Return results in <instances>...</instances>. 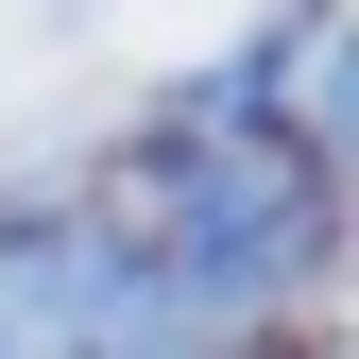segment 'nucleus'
Returning a JSON list of instances; mask_svg holds the SVG:
<instances>
[{
    "mask_svg": "<svg viewBox=\"0 0 359 359\" xmlns=\"http://www.w3.org/2000/svg\"><path fill=\"white\" fill-rule=\"evenodd\" d=\"M0 359H189V308L120 205H34L0 222Z\"/></svg>",
    "mask_w": 359,
    "mask_h": 359,
    "instance_id": "nucleus-2",
    "label": "nucleus"
},
{
    "mask_svg": "<svg viewBox=\"0 0 359 359\" xmlns=\"http://www.w3.org/2000/svg\"><path fill=\"white\" fill-rule=\"evenodd\" d=\"M274 86H291V137L325 154V137H342V0H308V18L274 34Z\"/></svg>",
    "mask_w": 359,
    "mask_h": 359,
    "instance_id": "nucleus-3",
    "label": "nucleus"
},
{
    "mask_svg": "<svg viewBox=\"0 0 359 359\" xmlns=\"http://www.w3.org/2000/svg\"><path fill=\"white\" fill-rule=\"evenodd\" d=\"M120 222H137V257L171 274L189 325H240V308H274V291L325 274V154H308V137H257V103L222 86L189 137L137 171Z\"/></svg>",
    "mask_w": 359,
    "mask_h": 359,
    "instance_id": "nucleus-1",
    "label": "nucleus"
}]
</instances>
